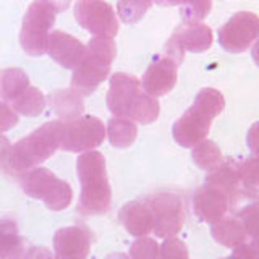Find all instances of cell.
<instances>
[{
	"instance_id": "1",
	"label": "cell",
	"mask_w": 259,
	"mask_h": 259,
	"mask_svg": "<svg viewBox=\"0 0 259 259\" xmlns=\"http://www.w3.org/2000/svg\"><path fill=\"white\" fill-rule=\"evenodd\" d=\"M62 126V120L47 121L16 144H10L0 170L12 177H21L28 170L42 164L60 149Z\"/></svg>"
},
{
	"instance_id": "2",
	"label": "cell",
	"mask_w": 259,
	"mask_h": 259,
	"mask_svg": "<svg viewBox=\"0 0 259 259\" xmlns=\"http://www.w3.org/2000/svg\"><path fill=\"white\" fill-rule=\"evenodd\" d=\"M107 107L115 117L149 125L159 118L160 105L156 97L144 93L141 81L128 73H113L109 81Z\"/></svg>"
},
{
	"instance_id": "3",
	"label": "cell",
	"mask_w": 259,
	"mask_h": 259,
	"mask_svg": "<svg viewBox=\"0 0 259 259\" xmlns=\"http://www.w3.org/2000/svg\"><path fill=\"white\" fill-rule=\"evenodd\" d=\"M81 193L78 212L81 215H102L112 206V190L105 159L99 151L83 152L76 160Z\"/></svg>"
},
{
	"instance_id": "4",
	"label": "cell",
	"mask_w": 259,
	"mask_h": 259,
	"mask_svg": "<svg viewBox=\"0 0 259 259\" xmlns=\"http://www.w3.org/2000/svg\"><path fill=\"white\" fill-rule=\"evenodd\" d=\"M225 97L214 88H204L194 97L191 107L172 126L174 140L182 148H194L206 140L214 118L224 110Z\"/></svg>"
},
{
	"instance_id": "5",
	"label": "cell",
	"mask_w": 259,
	"mask_h": 259,
	"mask_svg": "<svg viewBox=\"0 0 259 259\" xmlns=\"http://www.w3.org/2000/svg\"><path fill=\"white\" fill-rule=\"evenodd\" d=\"M115 55L117 46L113 37L93 36L86 44L83 59L73 68L71 89L81 96L93 94L107 79Z\"/></svg>"
},
{
	"instance_id": "6",
	"label": "cell",
	"mask_w": 259,
	"mask_h": 259,
	"mask_svg": "<svg viewBox=\"0 0 259 259\" xmlns=\"http://www.w3.org/2000/svg\"><path fill=\"white\" fill-rule=\"evenodd\" d=\"M23 191L29 198L42 201L51 210L67 209L73 201L71 186L44 167H34L20 177Z\"/></svg>"
},
{
	"instance_id": "7",
	"label": "cell",
	"mask_w": 259,
	"mask_h": 259,
	"mask_svg": "<svg viewBox=\"0 0 259 259\" xmlns=\"http://www.w3.org/2000/svg\"><path fill=\"white\" fill-rule=\"evenodd\" d=\"M57 12L44 0H34L29 7L21 23L20 44L28 55L39 57L47 54L49 36L55 24Z\"/></svg>"
},
{
	"instance_id": "8",
	"label": "cell",
	"mask_w": 259,
	"mask_h": 259,
	"mask_svg": "<svg viewBox=\"0 0 259 259\" xmlns=\"http://www.w3.org/2000/svg\"><path fill=\"white\" fill-rule=\"evenodd\" d=\"M144 201L152 212V232L159 238H174L182 232L185 224V204L177 193L159 191L151 194Z\"/></svg>"
},
{
	"instance_id": "9",
	"label": "cell",
	"mask_w": 259,
	"mask_h": 259,
	"mask_svg": "<svg viewBox=\"0 0 259 259\" xmlns=\"http://www.w3.org/2000/svg\"><path fill=\"white\" fill-rule=\"evenodd\" d=\"M107 136V128L99 118L81 115L75 120L63 121L60 149L68 152H88L101 146Z\"/></svg>"
},
{
	"instance_id": "10",
	"label": "cell",
	"mask_w": 259,
	"mask_h": 259,
	"mask_svg": "<svg viewBox=\"0 0 259 259\" xmlns=\"http://www.w3.org/2000/svg\"><path fill=\"white\" fill-rule=\"evenodd\" d=\"M75 18L79 26L93 36L115 37L120 28L117 13L104 0H78L75 4Z\"/></svg>"
},
{
	"instance_id": "11",
	"label": "cell",
	"mask_w": 259,
	"mask_h": 259,
	"mask_svg": "<svg viewBox=\"0 0 259 259\" xmlns=\"http://www.w3.org/2000/svg\"><path fill=\"white\" fill-rule=\"evenodd\" d=\"M259 34V16L251 12H238L219 28V44L230 54H241L254 44Z\"/></svg>"
},
{
	"instance_id": "12",
	"label": "cell",
	"mask_w": 259,
	"mask_h": 259,
	"mask_svg": "<svg viewBox=\"0 0 259 259\" xmlns=\"http://www.w3.org/2000/svg\"><path fill=\"white\" fill-rule=\"evenodd\" d=\"M212 29L206 26L204 23H183L167 40L164 54L182 63L186 51L194 54L206 52L212 46Z\"/></svg>"
},
{
	"instance_id": "13",
	"label": "cell",
	"mask_w": 259,
	"mask_h": 259,
	"mask_svg": "<svg viewBox=\"0 0 259 259\" xmlns=\"http://www.w3.org/2000/svg\"><path fill=\"white\" fill-rule=\"evenodd\" d=\"M178 67H180V63L164 52H162V55L156 57L149 63V67L146 68L141 79L144 93L156 97V99L168 94L177 84Z\"/></svg>"
},
{
	"instance_id": "14",
	"label": "cell",
	"mask_w": 259,
	"mask_h": 259,
	"mask_svg": "<svg viewBox=\"0 0 259 259\" xmlns=\"http://www.w3.org/2000/svg\"><path fill=\"white\" fill-rule=\"evenodd\" d=\"M93 235L83 225L62 227L54 233L55 259H88Z\"/></svg>"
},
{
	"instance_id": "15",
	"label": "cell",
	"mask_w": 259,
	"mask_h": 259,
	"mask_svg": "<svg viewBox=\"0 0 259 259\" xmlns=\"http://www.w3.org/2000/svg\"><path fill=\"white\" fill-rule=\"evenodd\" d=\"M193 209L201 222L212 225L225 217L232 206L229 196L221 188H217L215 185L209 182H204V185L194 191Z\"/></svg>"
},
{
	"instance_id": "16",
	"label": "cell",
	"mask_w": 259,
	"mask_h": 259,
	"mask_svg": "<svg viewBox=\"0 0 259 259\" xmlns=\"http://www.w3.org/2000/svg\"><path fill=\"white\" fill-rule=\"evenodd\" d=\"M86 46L75 36L63 31H52L49 36L47 54L63 68H75L83 59Z\"/></svg>"
},
{
	"instance_id": "17",
	"label": "cell",
	"mask_w": 259,
	"mask_h": 259,
	"mask_svg": "<svg viewBox=\"0 0 259 259\" xmlns=\"http://www.w3.org/2000/svg\"><path fill=\"white\" fill-rule=\"evenodd\" d=\"M118 221L132 237H148L154 229V219L146 201H130L118 210Z\"/></svg>"
},
{
	"instance_id": "18",
	"label": "cell",
	"mask_w": 259,
	"mask_h": 259,
	"mask_svg": "<svg viewBox=\"0 0 259 259\" xmlns=\"http://www.w3.org/2000/svg\"><path fill=\"white\" fill-rule=\"evenodd\" d=\"M206 182L215 185L217 188H221L229 196L232 209L237 207L243 199H246L237 172V160L230 159L222 162L212 172H209V175L206 177Z\"/></svg>"
},
{
	"instance_id": "19",
	"label": "cell",
	"mask_w": 259,
	"mask_h": 259,
	"mask_svg": "<svg viewBox=\"0 0 259 259\" xmlns=\"http://www.w3.org/2000/svg\"><path fill=\"white\" fill-rule=\"evenodd\" d=\"M26 241L20 235L18 224L12 217L0 219V259H23Z\"/></svg>"
},
{
	"instance_id": "20",
	"label": "cell",
	"mask_w": 259,
	"mask_h": 259,
	"mask_svg": "<svg viewBox=\"0 0 259 259\" xmlns=\"http://www.w3.org/2000/svg\"><path fill=\"white\" fill-rule=\"evenodd\" d=\"M212 238L225 248H237L248 241V233L238 215L222 217L221 221L210 225Z\"/></svg>"
},
{
	"instance_id": "21",
	"label": "cell",
	"mask_w": 259,
	"mask_h": 259,
	"mask_svg": "<svg viewBox=\"0 0 259 259\" xmlns=\"http://www.w3.org/2000/svg\"><path fill=\"white\" fill-rule=\"evenodd\" d=\"M49 102L54 113L62 121H70L83 115L84 102L83 96L78 94L75 89H59L49 96Z\"/></svg>"
},
{
	"instance_id": "22",
	"label": "cell",
	"mask_w": 259,
	"mask_h": 259,
	"mask_svg": "<svg viewBox=\"0 0 259 259\" xmlns=\"http://www.w3.org/2000/svg\"><path fill=\"white\" fill-rule=\"evenodd\" d=\"M29 76L21 68L0 70V99L4 102H13L29 88Z\"/></svg>"
},
{
	"instance_id": "23",
	"label": "cell",
	"mask_w": 259,
	"mask_h": 259,
	"mask_svg": "<svg viewBox=\"0 0 259 259\" xmlns=\"http://www.w3.org/2000/svg\"><path fill=\"white\" fill-rule=\"evenodd\" d=\"M107 135L113 148L125 149L135 143L138 136V128L133 120L123 118V117H113L109 120Z\"/></svg>"
},
{
	"instance_id": "24",
	"label": "cell",
	"mask_w": 259,
	"mask_h": 259,
	"mask_svg": "<svg viewBox=\"0 0 259 259\" xmlns=\"http://www.w3.org/2000/svg\"><path fill=\"white\" fill-rule=\"evenodd\" d=\"M47 99L42 91L34 86H29L18 99L12 102V109L23 117H39L46 110Z\"/></svg>"
},
{
	"instance_id": "25",
	"label": "cell",
	"mask_w": 259,
	"mask_h": 259,
	"mask_svg": "<svg viewBox=\"0 0 259 259\" xmlns=\"http://www.w3.org/2000/svg\"><path fill=\"white\" fill-rule=\"evenodd\" d=\"M237 172L246 199L259 198V160L248 157L237 162Z\"/></svg>"
},
{
	"instance_id": "26",
	"label": "cell",
	"mask_w": 259,
	"mask_h": 259,
	"mask_svg": "<svg viewBox=\"0 0 259 259\" xmlns=\"http://www.w3.org/2000/svg\"><path fill=\"white\" fill-rule=\"evenodd\" d=\"M178 5L183 23H201L212 8V0H162L160 7Z\"/></svg>"
},
{
	"instance_id": "27",
	"label": "cell",
	"mask_w": 259,
	"mask_h": 259,
	"mask_svg": "<svg viewBox=\"0 0 259 259\" xmlns=\"http://www.w3.org/2000/svg\"><path fill=\"white\" fill-rule=\"evenodd\" d=\"M191 159L199 168L206 170V172H212L214 168H217L224 162L221 148L210 140H204L194 146Z\"/></svg>"
},
{
	"instance_id": "28",
	"label": "cell",
	"mask_w": 259,
	"mask_h": 259,
	"mask_svg": "<svg viewBox=\"0 0 259 259\" xmlns=\"http://www.w3.org/2000/svg\"><path fill=\"white\" fill-rule=\"evenodd\" d=\"M152 7V0H118L117 13L125 24L140 23Z\"/></svg>"
},
{
	"instance_id": "29",
	"label": "cell",
	"mask_w": 259,
	"mask_h": 259,
	"mask_svg": "<svg viewBox=\"0 0 259 259\" xmlns=\"http://www.w3.org/2000/svg\"><path fill=\"white\" fill-rule=\"evenodd\" d=\"M237 215L240 217L243 225H245L249 241L259 243V201L241 207Z\"/></svg>"
},
{
	"instance_id": "30",
	"label": "cell",
	"mask_w": 259,
	"mask_h": 259,
	"mask_svg": "<svg viewBox=\"0 0 259 259\" xmlns=\"http://www.w3.org/2000/svg\"><path fill=\"white\" fill-rule=\"evenodd\" d=\"M160 248L156 240L149 237H140L130 246V257L132 259H159Z\"/></svg>"
},
{
	"instance_id": "31",
	"label": "cell",
	"mask_w": 259,
	"mask_h": 259,
	"mask_svg": "<svg viewBox=\"0 0 259 259\" xmlns=\"http://www.w3.org/2000/svg\"><path fill=\"white\" fill-rule=\"evenodd\" d=\"M159 259H190V253L185 241L174 237L162 243Z\"/></svg>"
},
{
	"instance_id": "32",
	"label": "cell",
	"mask_w": 259,
	"mask_h": 259,
	"mask_svg": "<svg viewBox=\"0 0 259 259\" xmlns=\"http://www.w3.org/2000/svg\"><path fill=\"white\" fill-rule=\"evenodd\" d=\"M16 123H18V113L7 102H0V133L12 130Z\"/></svg>"
},
{
	"instance_id": "33",
	"label": "cell",
	"mask_w": 259,
	"mask_h": 259,
	"mask_svg": "<svg viewBox=\"0 0 259 259\" xmlns=\"http://www.w3.org/2000/svg\"><path fill=\"white\" fill-rule=\"evenodd\" d=\"M246 144L251 151V156L259 160V121H254L246 133Z\"/></svg>"
},
{
	"instance_id": "34",
	"label": "cell",
	"mask_w": 259,
	"mask_h": 259,
	"mask_svg": "<svg viewBox=\"0 0 259 259\" xmlns=\"http://www.w3.org/2000/svg\"><path fill=\"white\" fill-rule=\"evenodd\" d=\"M23 259H54L52 253L44 246H31L26 248V253H24Z\"/></svg>"
},
{
	"instance_id": "35",
	"label": "cell",
	"mask_w": 259,
	"mask_h": 259,
	"mask_svg": "<svg viewBox=\"0 0 259 259\" xmlns=\"http://www.w3.org/2000/svg\"><path fill=\"white\" fill-rule=\"evenodd\" d=\"M44 2H47L49 5H51L57 13H62L70 7L71 0H44Z\"/></svg>"
},
{
	"instance_id": "36",
	"label": "cell",
	"mask_w": 259,
	"mask_h": 259,
	"mask_svg": "<svg viewBox=\"0 0 259 259\" xmlns=\"http://www.w3.org/2000/svg\"><path fill=\"white\" fill-rule=\"evenodd\" d=\"M251 57H253V60L254 63L259 67V34L254 40V44H253V49H251Z\"/></svg>"
},
{
	"instance_id": "37",
	"label": "cell",
	"mask_w": 259,
	"mask_h": 259,
	"mask_svg": "<svg viewBox=\"0 0 259 259\" xmlns=\"http://www.w3.org/2000/svg\"><path fill=\"white\" fill-rule=\"evenodd\" d=\"M105 259H128V256H126V254H123V253H113V254L107 256Z\"/></svg>"
},
{
	"instance_id": "38",
	"label": "cell",
	"mask_w": 259,
	"mask_h": 259,
	"mask_svg": "<svg viewBox=\"0 0 259 259\" xmlns=\"http://www.w3.org/2000/svg\"><path fill=\"white\" fill-rule=\"evenodd\" d=\"M222 259H240L238 256H235L233 253H232V256H229V257H222Z\"/></svg>"
},
{
	"instance_id": "39",
	"label": "cell",
	"mask_w": 259,
	"mask_h": 259,
	"mask_svg": "<svg viewBox=\"0 0 259 259\" xmlns=\"http://www.w3.org/2000/svg\"><path fill=\"white\" fill-rule=\"evenodd\" d=\"M152 2H156L157 5H160V4H162V0H152Z\"/></svg>"
}]
</instances>
